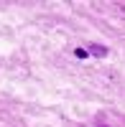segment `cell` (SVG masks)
I'll return each instance as SVG.
<instances>
[{
  "label": "cell",
  "instance_id": "1",
  "mask_svg": "<svg viewBox=\"0 0 125 127\" xmlns=\"http://www.w3.org/2000/svg\"><path fill=\"white\" fill-rule=\"evenodd\" d=\"M92 54H95V56H105L107 48H105V46H92Z\"/></svg>",
  "mask_w": 125,
  "mask_h": 127
}]
</instances>
